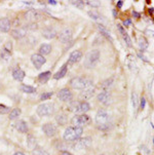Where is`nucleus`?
<instances>
[{
  "mask_svg": "<svg viewBox=\"0 0 154 155\" xmlns=\"http://www.w3.org/2000/svg\"><path fill=\"white\" fill-rule=\"evenodd\" d=\"M24 3H26V4H32L33 1H24Z\"/></svg>",
  "mask_w": 154,
  "mask_h": 155,
  "instance_id": "obj_48",
  "label": "nucleus"
},
{
  "mask_svg": "<svg viewBox=\"0 0 154 155\" xmlns=\"http://www.w3.org/2000/svg\"><path fill=\"white\" fill-rule=\"evenodd\" d=\"M88 15H90L92 20L97 21V22H102L103 21L102 18H101V15L98 13H96V11H88Z\"/></svg>",
  "mask_w": 154,
  "mask_h": 155,
  "instance_id": "obj_33",
  "label": "nucleus"
},
{
  "mask_svg": "<svg viewBox=\"0 0 154 155\" xmlns=\"http://www.w3.org/2000/svg\"><path fill=\"white\" fill-rule=\"evenodd\" d=\"M99 59H100V51H98V49L90 51L86 53V56L84 58L83 66L87 69H92V67H95L97 65Z\"/></svg>",
  "mask_w": 154,
  "mask_h": 155,
  "instance_id": "obj_3",
  "label": "nucleus"
},
{
  "mask_svg": "<svg viewBox=\"0 0 154 155\" xmlns=\"http://www.w3.org/2000/svg\"><path fill=\"white\" fill-rule=\"evenodd\" d=\"M90 143H92V139L90 138H84V139H80L78 140L74 145V149H76L77 151H81L86 149L87 147L90 146Z\"/></svg>",
  "mask_w": 154,
  "mask_h": 155,
  "instance_id": "obj_9",
  "label": "nucleus"
},
{
  "mask_svg": "<svg viewBox=\"0 0 154 155\" xmlns=\"http://www.w3.org/2000/svg\"><path fill=\"white\" fill-rule=\"evenodd\" d=\"M10 21L7 18H1L0 19V31L2 32H8L10 30Z\"/></svg>",
  "mask_w": 154,
  "mask_h": 155,
  "instance_id": "obj_16",
  "label": "nucleus"
},
{
  "mask_svg": "<svg viewBox=\"0 0 154 155\" xmlns=\"http://www.w3.org/2000/svg\"><path fill=\"white\" fill-rule=\"evenodd\" d=\"M11 49H13V43L10 41H7L4 45V51H8V53H11Z\"/></svg>",
  "mask_w": 154,
  "mask_h": 155,
  "instance_id": "obj_41",
  "label": "nucleus"
},
{
  "mask_svg": "<svg viewBox=\"0 0 154 155\" xmlns=\"http://www.w3.org/2000/svg\"><path fill=\"white\" fill-rule=\"evenodd\" d=\"M88 122H90V117L85 114L75 115V116L71 119L72 124L77 127H83L84 125H86Z\"/></svg>",
  "mask_w": 154,
  "mask_h": 155,
  "instance_id": "obj_6",
  "label": "nucleus"
},
{
  "mask_svg": "<svg viewBox=\"0 0 154 155\" xmlns=\"http://www.w3.org/2000/svg\"><path fill=\"white\" fill-rule=\"evenodd\" d=\"M42 35H43V37L46 39H52L56 36V32L54 28L47 27V28H45L42 31Z\"/></svg>",
  "mask_w": 154,
  "mask_h": 155,
  "instance_id": "obj_17",
  "label": "nucleus"
},
{
  "mask_svg": "<svg viewBox=\"0 0 154 155\" xmlns=\"http://www.w3.org/2000/svg\"><path fill=\"white\" fill-rule=\"evenodd\" d=\"M138 104H139L138 94H137V92H133V94H131V105H133V109H137V108H138Z\"/></svg>",
  "mask_w": 154,
  "mask_h": 155,
  "instance_id": "obj_32",
  "label": "nucleus"
},
{
  "mask_svg": "<svg viewBox=\"0 0 154 155\" xmlns=\"http://www.w3.org/2000/svg\"><path fill=\"white\" fill-rule=\"evenodd\" d=\"M56 120L60 125H64L67 122V117L65 114H58L56 117Z\"/></svg>",
  "mask_w": 154,
  "mask_h": 155,
  "instance_id": "obj_31",
  "label": "nucleus"
},
{
  "mask_svg": "<svg viewBox=\"0 0 154 155\" xmlns=\"http://www.w3.org/2000/svg\"><path fill=\"white\" fill-rule=\"evenodd\" d=\"M94 94H95V87L92 84L90 86L85 87L84 89H82V92H80V99L83 100V101H86V100L90 99L94 96Z\"/></svg>",
  "mask_w": 154,
  "mask_h": 155,
  "instance_id": "obj_11",
  "label": "nucleus"
},
{
  "mask_svg": "<svg viewBox=\"0 0 154 155\" xmlns=\"http://www.w3.org/2000/svg\"><path fill=\"white\" fill-rule=\"evenodd\" d=\"M56 96L63 102H69L72 100V92H70L69 88H62Z\"/></svg>",
  "mask_w": 154,
  "mask_h": 155,
  "instance_id": "obj_12",
  "label": "nucleus"
},
{
  "mask_svg": "<svg viewBox=\"0 0 154 155\" xmlns=\"http://www.w3.org/2000/svg\"><path fill=\"white\" fill-rule=\"evenodd\" d=\"M133 15L136 17V18H139V13H137L136 11H133Z\"/></svg>",
  "mask_w": 154,
  "mask_h": 155,
  "instance_id": "obj_47",
  "label": "nucleus"
},
{
  "mask_svg": "<svg viewBox=\"0 0 154 155\" xmlns=\"http://www.w3.org/2000/svg\"><path fill=\"white\" fill-rule=\"evenodd\" d=\"M54 105L52 103H43V104H40L37 109H36V112L39 116H49L54 113Z\"/></svg>",
  "mask_w": 154,
  "mask_h": 155,
  "instance_id": "obj_5",
  "label": "nucleus"
},
{
  "mask_svg": "<svg viewBox=\"0 0 154 155\" xmlns=\"http://www.w3.org/2000/svg\"><path fill=\"white\" fill-rule=\"evenodd\" d=\"M10 112V108L5 105H0V114H5V113H8Z\"/></svg>",
  "mask_w": 154,
  "mask_h": 155,
  "instance_id": "obj_38",
  "label": "nucleus"
},
{
  "mask_svg": "<svg viewBox=\"0 0 154 155\" xmlns=\"http://www.w3.org/2000/svg\"><path fill=\"white\" fill-rule=\"evenodd\" d=\"M10 56H11V53H8V51H4V49H3V51L1 53V58H2L3 60H5V61H7L8 59L10 58Z\"/></svg>",
  "mask_w": 154,
  "mask_h": 155,
  "instance_id": "obj_40",
  "label": "nucleus"
},
{
  "mask_svg": "<svg viewBox=\"0 0 154 155\" xmlns=\"http://www.w3.org/2000/svg\"><path fill=\"white\" fill-rule=\"evenodd\" d=\"M90 109V104L87 102H82L80 104H78V107H77V111L78 113H82V114H84L85 112H87L88 110Z\"/></svg>",
  "mask_w": 154,
  "mask_h": 155,
  "instance_id": "obj_22",
  "label": "nucleus"
},
{
  "mask_svg": "<svg viewBox=\"0 0 154 155\" xmlns=\"http://www.w3.org/2000/svg\"><path fill=\"white\" fill-rule=\"evenodd\" d=\"M1 41H2V38H1V36H0V43H1Z\"/></svg>",
  "mask_w": 154,
  "mask_h": 155,
  "instance_id": "obj_51",
  "label": "nucleus"
},
{
  "mask_svg": "<svg viewBox=\"0 0 154 155\" xmlns=\"http://www.w3.org/2000/svg\"><path fill=\"white\" fill-rule=\"evenodd\" d=\"M51 51V45L50 44H42L39 49V55L41 56H46V55H49Z\"/></svg>",
  "mask_w": 154,
  "mask_h": 155,
  "instance_id": "obj_23",
  "label": "nucleus"
},
{
  "mask_svg": "<svg viewBox=\"0 0 154 155\" xmlns=\"http://www.w3.org/2000/svg\"><path fill=\"white\" fill-rule=\"evenodd\" d=\"M82 58V53L80 51H75L73 53H71L69 57V62L70 63H78Z\"/></svg>",
  "mask_w": 154,
  "mask_h": 155,
  "instance_id": "obj_19",
  "label": "nucleus"
},
{
  "mask_svg": "<svg viewBox=\"0 0 154 155\" xmlns=\"http://www.w3.org/2000/svg\"><path fill=\"white\" fill-rule=\"evenodd\" d=\"M37 28H38V25L37 24H35V23H31V24H29L28 26H26V31L27 30H37Z\"/></svg>",
  "mask_w": 154,
  "mask_h": 155,
  "instance_id": "obj_39",
  "label": "nucleus"
},
{
  "mask_svg": "<svg viewBox=\"0 0 154 155\" xmlns=\"http://www.w3.org/2000/svg\"><path fill=\"white\" fill-rule=\"evenodd\" d=\"M26 33H27V31H26L25 28H17V29H13V30L10 32V35L13 36L15 39L19 40V39L24 38L26 36Z\"/></svg>",
  "mask_w": 154,
  "mask_h": 155,
  "instance_id": "obj_15",
  "label": "nucleus"
},
{
  "mask_svg": "<svg viewBox=\"0 0 154 155\" xmlns=\"http://www.w3.org/2000/svg\"><path fill=\"white\" fill-rule=\"evenodd\" d=\"M117 28H118V30H119V32L121 33V35H122L123 39H124V41H125L126 45H127L128 47H131V46H133V44H131V38H129L128 34L125 32V30L123 29V27L121 25H117Z\"/></svg>",
  "mask_w": 154,
  "mask_h": 155,
  "instance_id": "obj_18",
  "label": "nucleus"
},
{
  "mask_svg": "<svg viewBox=\"0 0 154 155\" xmlns=\"http://www.w3.org/2000/svg\"><path fill=\"white\" fill-rule=\"evenodd\" d=\"M138 44H139V47L142 49V51H144V49H146L147 47H148L149 43H148V40H147L144 36H141V37H139L138 39Z\"/></svg>",
  "mask_w": 154,
  "mask_h": 155,
  "instance_id": "obj_26",
  "label": "nucleus"
},
{
  "mask_svg": "<svg viewBox=\"0 0 154 155\" xmlns=\"http://www.w3.org/2000/svg\"><path fill=\"white\" fill-rule=\"evenodd\" d=\"M112 82H113V78H110V79H107L106 81H104L103 82V84H102V88L103 89H108L109 87L112 85Z\"/></svg>",
  "mask_w": 154,
  "mask_h": 155,
  "instance_id": "obj_36",
  "label": "nucleus"
},
{
  "mask_svg": "<svg viewBox=\"0 0 154 155\" xmlns=\"http://www.w3.org/2000/svg\"><path fill=\"white\" fill-rule=\"evenodd\" d=\"M51 76V73L49 71H46L43 72V73H40L38 76V80L40 83H45V82L48 81V79L50 78Z\"/></svg>",
  "mask_w": 154,
  "mask_h": 155,
  "instance_id": "obj_24",
  "label": "nucleus"
},
{
  "mask_svg": "<svg viewBox=\"0 0 154 155\" xmlns=\"http://www.w3.org/2000/svg\"><path fill=\"white\" fill-rule=\"evenodd\" d=\"M52 94H54V92H44V94H41L40 100L41 101H46V100H48L49 98L52 97Z\"/></svg>",
  "mask_w": 154,
  "mask_h": 155,
  "instance_id": "obj_37",
  "label": "nucleus"
},
{
  "mask_svg": "<svg viewBox=\"0 0 154 155\" xmlns=\"http://www.w3.org/2000/svg\"><path fill=\"white\" fill-rule=\"evenodd\" d=\"M32 154L33 155H49L45 150L41 149V148H35V149L32 151Z\"/></svg>",
  "mask_w": 154,
  "mask_h": 155,
  "instance_id": "obj_34",
  "label": "nucleus"
},
{
  "mask_svg": "<svg viewBox=\"0 0 154 155\" xmlns=\"http://www.w3.org/2000/svg\"><path fill=\"white\" fill-rule=\"evenodd\" d=\"M145 104H146V100H145V98H142V100H141V109H144V108H145Z\"/></svg>",
  "mask_w": 154,
  "mask_h": 155,
  "instance_id": "obj_43",
  "label": "nucleus"
},
{
  "mask_svg": "<svg viewBox=\"0 0 154 155\" xmlns=\"http://www.w3.org/2000/svg\"><path fill=\"white\" fill-rule=\"evenodd\" d=\"M21 90L23 92H26V94H34L36 92V88L31 85H27V84H22L21 85Z\"/></svg>",
  "mask_w": 154,
  "mask_h": 155,
  "instance_id": "obj_28",
  "label": "nucleus"
},
{
  "mask_svg": "<svg viewBox=\"0 0 154 155\" xmlns=\"http://www.w3.org/2000/svg\"><path fill=\"white\" fill-rule=\"evenodd\" d=\"M62 155H73V154L68 152V151H62Z\"/></svg>",
  "mask_w": 154,
  "mask_h": 155,
  "instance_id": "obj_44",
  "label": "nucleus"
},
{
  "mask_svg": "<svg viewBox=\"0 0 154 155\" xmlns=\"http://www.w3.org/2000/svg\"><path fill=\"white\" fill-rule=\"evenodd\" d=\"M67 70H68V68H67V65H64V66L62 67V69L60 70L59 72H56V74L54 75V79H61L63 78L64 76H66V74H67Z\"/></svg>",
  "mask_w": 154,
  "mask_h": 155,
  "instance_id": "obj_25",
  "label": "nucleus"
},
{
  "mask_svg": "<svg viewBox=\"0 0 154 155\" xmlns=\"http://www.w3.org/2000/svg\"><path fill=\"white\" fill-rule=\"evenodd\" d=\"M98 28H99V30L101 31V33H102L103 35L105 36V37H107L110 41H112V37H111V35H110V32H109L102 24H98Z\"/></svg>",
  "mask_w": 154,
  "mask_h": 155,
  "instance_id": "obj_29",
  "label": "nucleus"
},
{
  "mask_svg": "<svg viewBox=\"0 0 154 155\" xmlns=\"http://www.w3.org/2000/svg\"><path fill=\"white\" fill-rule=\"evenodd\" d=\"M31 61L33 63V65L35 66L36 69H40L46 63V60L43 56H41L39 53H34L31 56Z\"/></svg>",
  "mask_w": 154,
  "mask_h": 155,
  "instance_id": "obj_7",
  "label": "nucleus"
},
{
  "mask_svg": "<svg viewBox=\"0 0 154 155\" xmlns=\"http://www.w3.org/2000/svg\"><path fill=\"white\" fill-rule=\"evenodd\" d=\"M42 15L39 13L38 10L35 9H30L25 13V18L27 21H30L31 23H35V21H38L41 19Z\"/></svg>",
  "mask_w": 154,
  "mask_h": 155,
  "instance_id": "obj_10",
  "label": "nucleus"
},
{
  "mask_svg": "<svg viewBox=\"0 0 154 155\" xmlns=\"http://www.w3.org/2000/svg\"><path fill=\"white\" fill-rule=\"evenodd\" d=\"M82 134H83V128L82 127L69 126L67 127L64 132V140L69 141V142L77 141L80 139Z\"/></svg>",
  "mask_w": 154,
  "mask_h": 155,
  "instance_id": "obj_1",
  "label": "nucleus"
},
{
  "mask_svg": "<svg viewBox=\"0 0 154 155\" xmlns=\"http://www.w3.org/2000/svg\"><path fill=\"white\" fill-rule=\"evenodd\" d=\"M42 130L45 134L46 137H54L56 135V126L54 124V123H45V124L42 125Z\"/></svg>",
  "mask_w": 154,
  "mask_h": 155,
  "instance_id": "obj_8",
  "label": "nucleus"
},
{
  "mask_svg": "<svg viewBox=\"0 0 154 155\" xmlns=\"http://www.w3.org/2000/svg\"><path fill=\"white\" fill-rule=\"evenodd\" d=\"M98 101L104 105H109L111 103V94L107 90H104L98 96Z\"/></svg>",
  "mask_w": 154,
  "mask_h": 155,
  "instance_id": "obj_14",
  "label": "nucleus"
},
{
  "mask_svg": "<svg viewBox=\"0 0 154 155\" xmlns=\"http://www.w3.org/2000/svg\"><path fill=\"white\" fill-rule=\"evenodd\" d=\"M72 4L77 6V7H82L83 4H84V1H71Z\"/></svg>",
  "mask_w": 154,
  "mask_h": 155,
  "instance_id": "obj_42",
  "label": "nucleus"
},
{
  "mask_svg": "<svg viewBox=\"0 0 154 155\" xmlns=\"http://www.w3.org/2000/svg\"><path fill=\"white\" fill-rule=\"evenodd\" d=\"M86 2L87 5H90V6H92V7H99L101 5V1H99V0H87V1H85Z\"/></svg>",
  "mask_w": 154,
  "mask_h": 155,
  "instance_id": "obj_35",
  "label": "nucleus"
},
{
  "mask_svg": "<svg viewBox=\"0 0 154 155\" xmlns=\"http://www.w3.org/2000/svg\"><path fill=\"white\" fill-rule=\"evenodd\" d=\"M60 37V40L61 42L63 43H67V42H69L72 38V31L70 28H65L62 30V32L60 33L59 35Z\"/></svg>",
  "mask_w": 154,
  "mask_h": 155,
  "instance_id": "obj_13",
  "label": "nucleus"
},
{
  "mask_svg": "<svg viewBox=\"0 0 154 155\" xmlns=\"http://www.w3.org/2000/svg\"><path fill=\"white\" fill-rule=\"evenodd\" d=\"M13 155H25V154H24V153H22V152H15Z\"/></svg>",
  "mask_w": 154,
  "mask_h": 155,
  "instance_id": "obj_50",
  "label": "nucleus"
},
{
  "mask_svg": "<svg viewBox=\"0 0 154 155\" xmlns=\"http://www.w3.org/2000/svg\"><path fill=\"white\" fill-rule=\"evenodd\" d=\"M25 76H26V74L22 69H15V71L13 72V79H15V80H18V81H22V80L25 78Z\"/></svg>",
  "mask_w": 154,
  "mask_h": 155,
  "instance_id": "obj_21",
  "label": "nucleus"
},
{
  "mask_svg": "<svg viewBox=\"0 0 154 155\" xmlns=\"http://www.w3.org/2000/svg\"><path fill=\"white\" fill-rule=\"evenodd\" d=\"M122 6V1H118V7H121Z\"/></svg>",
  "mask_w": 154,
  "mask_h": 155,
  "instance_id": "obj_49",
  "label": "nucleus"
},
{
  "mask_svg": "<svg viewBox=\"0 0 154 155\" xmlns=\"http://www.w3.org/2000/svg\"><path fill=\"white\" fill-rule=\"evenodd\" d=\"M21 113H22V111H21L20 108H15V109H13L11 111H10L9 117H8V118H9L10 120L17 119V118L21 115Z\"/></svg>",
  "mask_w": 154,
  "mask_h": 155,
  "instance_id": "obj_30",
  "label": "nucleus"
},
{
  "mask_svg": "<svg viewBox=\"0 0 154 155\" xmlns=\"http://www.w3.org/2000/svg\"><path fill=\"white\" fill-rule=\"evenodd\" d=\"M15 128H17L19 132H23V134L28 132V130H29L28 125H27V123H26L24 120H19V121L15 123Z\"/></svg>",
  "mask_w": 154,
  "mask_h": 155,
  "instance_id": "obj_20",
  "label": "nucleus"
},
{
  "mask_svg": "<svg viewBox=\"0 0 154 155\" xmlns=\"http://www.w3.org/2000/svg\"><path fill=\"white\" fill-rule=\"evenodd\" d=\"M124 25L125 26H127V25H129V24H131V20H127V21H124Z\"/></svg>",
  "mask_w": 154,
  "mask_h": 155,
  "instance_id": "obj_46",
  "label": "nucleus"
},
{
  "mask_svg": "<svg viewBox=\"0 0 154 155\" xmlns=\"http://www.w3.org/2000/svg\"><path fill=\"white\" fill-rule=\"evenodd\" d=\"M48 3H49V4L56 5V0H49V1H48Z\"/></svg>",
  "mask_w": 154,
  "mask_h": 155,
  "instance_id": "obj_45",
  "label": "nucleus"
},
{
  "mask_svg": "<svg viewBox=\"0 0 154 155\" xmlns=\"http://www.w3.org/2000/svg\"><path fill=\"white\" fill-rule=\"evenodd\" d=\"M110 122V116L108 114V112L105 109H100L97 112L96 115V123L101 130H106L109 126Z\"/></svg>",
  "mask_w": 154,
  "mask_h": 155,
  "instance_id": "obj_2",
  "label": "nucleus"
},
{
  "mask_svg": "<svg viewBox=\"0 0 154 155\" xmlns=\"http://www.w3.org/2000/svg\"><path fill=\"white\" fill-rule=\"evenodd\" d=\"M27 145L30 149L34 150L36 148V139L33 135H28V138H27Z\"/></svg>",
  "mask_w": 154,
  "mask_h": 155,
  "instance_id": "obj_27",
  "label": "nucleus"
},
{
  "mask_svg": "<svg viewBox=\"0 0 154 155\" xmlns=\"http://www.w3.org/2000/svg\"><path fill=\"white\" fill-rule=\"evenodd\" d=\"M71 86L75 89H84L85 87L90 86L92 84V81L90 79L86 78V77H74V78L71 79L70 81Z\"/></svg>",
  "mask_w": 154,
  "mask_h": 155,
  "instance_id": "obj_4",
  "label": "nucleus"
}]
</instances>
